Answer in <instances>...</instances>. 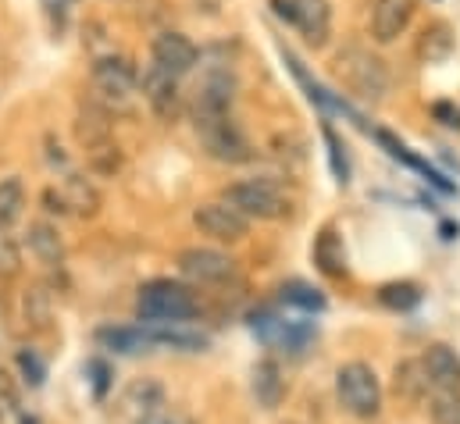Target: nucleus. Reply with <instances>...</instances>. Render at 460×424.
<instances>
[{"label": "nucleus", "mask_w": 460, "mask_h": 424, "mask_svg": "<svg viewBox=\"0 0 460 424\" xmlns=\"http://www.w3.org/2000/svg\"><path fill=\"white\" fill-rule=\"evenodd\" d=\"M235 101V79L229 68H215L208 72L197 90H193V104H190V118L197 121H211V118H226Z\"/></svg>", "instance_id": "nucleus-8"}, {"label": "nucleus", "mask_w": 460, "mask_h": 424, "mask_svg": "<svg viewBox=\"0 0 460 424\" xmlns=\"http://www.w3.org/2000/svg\"><path fill=\"white\" fill-rule=\"evenodd\" d=\"M197 136L204 143V150L215 157V161H226V164H243L253 157V146L250 139L243 136L239 121L226 114V118H211V121H197Z\"/></svg>", "instance_id": "nucleus-7"}, {"label": "nucleus", "mask_w": 460, "mask_h": 424, "mask_svg": "<svg viewBox=\"0 0 460 424\" xmlns=\"http://www.w3.org/2000/svg\"><path fill=\"white\" fill-rule=\"evenodd\" d=\"M432 110H436V114L443 118V125H460V114H457V110H454L450 104H436Z\"/></svg>", "instance_id": "nucleus-38"}, {"label": "nucleus", "mask_w": 460, "mask_h": 424, "mask_svg": "<svg viewBox=\"0 0 460 424\" xmlns=\"http://www.w3.org/2000/svg\"><path fill=\"white\" fill-rule=\"evenodd\" d=\"M25 208V190H22V179L11 175L0 182V228H7Z\"/></svg>", "instance_id": "nucleus-29"}, {"label": "nucleus", "mask_w": 460, "mask_h": 424, "mask_svg": "<svg viewBox=\"0 0 460 424\" xmlns=\"http://www.w3.org/2000/svg\"><path fill=\"white\" fill-rule=\"evenodd\" d=\"M22 424H40L36 418H22Z\"/></svg>", "instance_id": "nucleus-39"}, {"label": "nucleus", "mask_w": 460, "mask_h": 424, "mask_svg": "<svg viewBox=\"0 0 460 424\" xmlns=\"http://www.w3.org/2000/svg\"><path fill=\"white\" fill-rule=\"evenodd\" d=\"M61 197H65V208H68V211L83 214V217L101 211V193H97L83 175H68Z\"/></svg>", "instance_id": "nucleus-26"}, {"label": "nucleus", "mask_w": 460, "mask_h": 424, "mask_svg": "<svg viewBox=\"0 0 460 424\" xmlns=\"http://www.w3.org/2000/svg\"><path fill=\"white\" fill-rule=\"evenodd\" d=\"M250 389H253V396H257V403H261L264 411H275V407L282 403V396H286L282 367H279L271 357L257 360L253 371H250Z\"/></svg>", "instance_id": "nucleus-18"}, {"label": "nucleus", "mask_w": 460, "mask_h": 424, "mask_svg": "<svg viewBox=\"0 0 460 424\" xmlns=\"http://www.w3.org/2000/svg\"><path fill=\"white\" fill-rule=\"evenodd\" d=\"M139 86H143V97H146L150 110H154L161 121H172V118L179 114V83H175V75H168L164 68L150 65V68L139 75Z\"/></svg>", "instance_id": "nucleus-13"}, {"label": "nucleus", "mask_w": 460, "mask_h": 424, "mask_svg": "<svg viewBox=\"0 0 460 424\" xmlns=\"http://www.w3.org/2000/svg\"><path fill=\"white\" fill-rule=\"evenodd\" d=\"M18 371H22V378L32 385V389H40L43 382H47V364L36 357V349H18Z\"/></svg>", "instance_id": "nucleus-34"}, {"label": "nucleus", "mask_w": 460, "mask_h": 424, "mask_svg": "<svg viewBox=\"0 0 460 424\" xmlns=\"http://www.w3.org/2000/svg\"><path fill=\"white\" fill-rule=\"evenodd\" d=\"M250 328H253V335H257L268 349H282V353H289V357L307 353L311 339L318 335V328H314L311 321H289V318H282V314H271V311L253 314Z\"/></svg>", "instance_id": "nucleus-5"}, {"label": "nucleus", "mask_w": 460, "mask_h": 424, "mask_svg": "<svg viewBox=\"0 0 460 424\" xmlns=\"http://www.w3.org/2000/svg\"><path fill=\"white\" fill-rule=\"evenodd\" d=\"M432 421L436 424H460V393L457 389H439L429 400Z\"/></svg>", "instance_id": "nucleus-30"}, {"label": "nucleus", "mask_w": 460, "mask_h": 424, "mask_svg": "<svg viewBox=\"0 0 460 424\" xmlns=\"http://www.w3.org/2000/svg\"><path fill=\"white\" fill-rule=\"evenodd\" d=\"M143 331H146L150 346H172V349H186V353H200L211 346V339L197 328H186V321L182 324H143Z\"/></svg>", "instance_id": "nucleus-19"}, {"label": "nucleus", "mask_w": 460, "mask_h": 424, "mask_svg": "<svg viewBox=\"0 0 460 424\" xmlns=\"http://www.w3.org/2000/svg\"><path fill=\"white\" fill-rule=\"evenodd\" d=\"M314 264H318L325 275H332V278H343L346 275L343 239H340L332 228H325V232L314 239Z\"/></svg>", "instance_id": "nucleus-25"}, {"label": "nucleus", "mask_w": 460, "mask_h": 424, "mask_svg": "<svg viewBox=\"0 0 460 424\" xmlns=\"http://www.w3.org/2000/svg\"><path fill=\"white\" fill-rule=\"evenodd\" d=\"M179 271L182 278L197 282V286H218V282H229L235 275V261L222 250H211V246H190L179 253Z\"/></svg>", "instance_id": "nucleus-10"}, {"label": "nucleus", "mask_w": 460, "mask_h": 424, "mask_svg": "<svg viewBox=\"0 0 460 424\" xmlns=\"http://www.w3.org/2000/svg\"><path fill=\"white\" fill-rule=\"evenodd\" d=\"M22 271V250L7 228H0V278H14Z\"/></svg>", "instance_id": "nucleus-33"}, {"label": "nucleus", "mask_w": 460, "mask_h": 424, "mask_svg": "<svg viewBox=\"0 0 460 424\" xmlns=\"http://www.w3.org/2000/svg\"><path fill=\"white\" fill-rule=\"evenodd\" d=\"M136 83H139V75H136V68L125 57H97V65H93V86H97L93 101L97 104L125 107L128 97L136 93Z\"/></svg>", "instance_id": "nucleus-9"}, {"label": "nucleus", "mask_w": 460, "mask_h": 424, "mask_svg": "<svg viewBox=\"0 0 460 424\" xmlns=\"http://www.w3.org/2000/svg\"><path fill=\"white\" fill-rule=\"evenodd\" d=\"M97 342L104 349H115V353H146L150 349V339L143 328H121V324H108V328H97Z\"/></svg>", "instance_id": "nucleus-24"}, {"label": "nucleus", "mask_w": 460, "mask_h": 424, "mask_svg": "<svg viewBox=\"0 0 460 424\" xmlns=\"http://www.w3.org/2000/svg\"><path fill=\"white\" fill-rule=\"evenodd\" d=\"M378 304L389 311H414L421 304V289L414 282H389L378 289Z\"/></svg>", "instance_id": "nucleus-28"}, {"label": "nucleus", "mask_w": 460, "mask_h": 424, "mask_svg": "<svg viewBox=\"0 0 460 424\" xmlns=\"http://www.w3.org/2000/svg\"><path fill=\"white\" fill-rule=\"evenodd\" d=\"M336 396L343 403L346 414L367 421L382 411V385H378V375L371 364L364 360H349L336 371Z\"/></svg>", "instance_id": "nucleus-3"}, {"label": "nucleus", "mask_w": 460, "mask_h": 424, "mask_svg": "<svg viewBox=\"0 0 460 424\" xmlns=\"http://www.w3.org/2000/svg\"><path fill=\"white\" fill-rule=\"evenodd\" d=\"M336 75L343 79L349 93H357L360 101H371V104L385 101V93H389V86H393L385 61L375 57L371 50L357 47V43H349V47H343V50L336 54Z\"/></svg>", "instance_id": "nucleus-2"}, {"label": "nucleus", "mask_w": 460, "mask_h": 424, "mask_svg": "<svg viewBox=\"0 0 460 424\" xmlns=\"http://www.w3.org/2000/svg\"><path fill=\"white\" fill-rule=\"evenodd\" d=\"M421 364H425V375H429L432 393H439V389H457L460 393V357L454 346L432 342V346L425 349Z\"/></svg>", "instance_id": "nucleus-15"}, {"label": "nucleus", "mask_w": 460, "mask_h": 424, "mask_svg": "<svg viewBox=\"0 0 460 424\" xmlns=\"http://www.w3.org/2000/svg\"><path fill=\"white\" fill-rule=\"evenodd\" d=\"M322 136H325V146H329V164H332V175H336V182H340V186H346V182H349V161H346L343 139L336 136V128H332V125H325V128H322Z\"/></svg>", "instance_id": "nucleus-31"}, {"label": "nucleus", "mask_w": 460, "mask_h": 424, "mask_svg": "<svg viewBox=\"0 0 460 424\" xmlns=\"http://www.w3.org/2000/svg\"><path fill=\"white\" fill-rule=\"evenodd\" d=\"M25 243H29V250H32V257H36L40 264H47V268H58V264L65 261V243H61V235H58L54 225H43V221L29 225Z\"/></svg>", "instance_id": "nucleus-22"}, {"label": "nucleus", "mask_w": 460, "mask_h": 424, "mask_svg": "<svg viewBox=\"0 0 460 424\" xmlns=\"http://www.w3.org/2000/svg\"><path fill=\"white\" fill-rule=\"evenodd\" d=\"M90 164H93V172H101V175H115L118 168H121V154H118L115 139L104 143V146H97V150H90Z\"/></svg>", "instance_id": "nucleus-35"}, {"label": "nucleus", "mask_w": 460, "mask_h": 424, "mask_svg": "<svg viewBox=\"0 0 460 424\" xmlns=\"http://www.w3.org/2000/svg\"><path fill=\"white\" fill-rule=\"evenodd\" d=\"M43 204H47V211H50V214H68V208H65V197H61L58 190H43Z\"/></svg>", "instance_id": "nucleus-37"}, {"label": "nucleus", "mask_w": 460, "mask_h": 424, "mask_svg": "<svg viewBox=\"0 0 460 424\" xmlns=\"http://www.w3.org/2000/svg\"><path fill=\"white\" fill-rule=\"evenodd\" d=\"M454 29L447 22H432L425 32H421V43H418V57L425 65H436V61H447L454 54Z\"/></svg>", "instance_id": "nucleus-23"}, {"label": "nucleus", "mask_w": 460, "mask_h": 424, "mask_svg": "<svg viewBox=\"0 0 460 424\" xmlns=\"http://www.w3.org/2000/svg\"><path fill=\"white\" fill-rule=\"evenodd\" d=\"M375 139H378V143H382V146L389 150V157H393V161H403L407 168L421 172V175H425V182H432V186H436L439 193H447V197H454V193H457V186H454V182H447V175H439V172H436L432 164H425L421 157H414V154H411V150H407V146H403L400 139H393L389 132H375Z\"/></svg>", "instance_id": "nucleus-21"}, {"label": "nucleus", "mask_w": 460, "mask_h": 424, "mask_svg": "<svg viewBox=\"0 0 460 424\" xmlns=\"http://www.w3.org/2000/svg\"><path fill=\"white\" fill-rule=\"evenodd\" d=\"M279 296H282V304H289V307H296V311H304V314H322V311H325V296H322L314 286L300 282V278L286 282V286L279 289Z\"/></svg>", "instance_id": "nucleus-27"}, {"label": "nucleus", "mask_w": 460, "mask_h": 424, "mask_svg": "<svg viewBox=\"0 0 460 424\" xmlns=\"http://www.w3.org/2000/svg\"><path fill=\"white\" fill-rule=\"evenodd\" d=\"M271 7L311 47H322L329 40V32H332V4L329 0H271Z\"/></svg>", "instance_id": "nucleus-6"}, {"label": "nucleus", "mask_w": 460, "mask_h": 424, "mask_svg": "<svg viewBox=\"0 0 460 424\" xmlns=\"http://www.w3.org/2000/svg\"><path fill=\"white\" fill-rule=\"evenodd\" d=\"M75 139L86 146V154L111 143V110L97 101H83L75 114Z\"/></svg>", "instance_id": "nucleus-16"}, {"label": "nucleus", "mask_w": 460, "mask_h": 424, "mask_svg": "<svg viewBox=\"0 0 460 424\" xmlns=\"http://www.w3.org/2000/svg\"><path fill=\"white\" fill-rule=\"evenodd\" d=\"M193 225H197L204 235L218 239V243H243L246 232H250V221H246L243 214L232 211L229 204H222V200L200 204V208L193 211Z\"/></svg>", "instance_id": "nucleus-11"}, {"label": "nucleus", "mask_w": 460, "mask_h": 424, "mask_svg": "<svg viewBox=\"0 0 460 424\" xmlns=\"http://www.w3.org/2000/svg\"><path fill=\"white\" fill-rule=\"evenodd\" d=\"M136 318L143 324H182V321L197 318V296L182 282L154 278V282L139 286Z\"/></svg>", "instance_id": "nucleus-1"}, {"label": "nucleus", "mask_w": 460, "mask_h": 424, "mask_svg": "<svg viewBox=\"0 0 460 424\" xmlns=\"http://www.w3.org/2000/svg\"><path fill=\"white\" fill-rule=\"evenodd\" d=\"M150 54H154V65L157 68H164L168 75H186V72H193V65H197V47H193V40L190 36H182V32H157L154 36V43H150Z\"/></svg>", "instance_id": "nucleus-12"}, {"label": "nucleus", "mask_w": 460, "mask_h": 424, "mask_svg": "<svg viewBox=\"0 0 460 424\" xmlns=\"http://www.w3.org/2000/svg\"><path fill=\"white\" fill-rule=\"evenodd\" d=\"M222 204H229L235 214H243L246 221H275L289 211L286 197L268 182V179H246V182H232L222 190Z\"/></svg>", "instance_id": "nucleus-4"}, {"label": "nucleus", "mask_w": 460, "mask_h": 424, "mask_svg": "<svg viewBox=\"0 0 460 424\" xmlns=\"http://www.w3.org/2000/svg\"><path fill=\"white\" fill-rule=\"evenodd\" d=\"M393 393H396L403 403H421V400L432 393L421 357H407V360H400V364L393 367Z\"/></svg>", "instance_id": "nucleus-20"}, {"label": "nucleus", "mask_w": 460, "mask_h": 424, "mask_svg": "<svg viewBox=\"0 0 460 424\" xmlns=\"http://www.w3.org/2000/svg\"><path fill=\"white\" fill-rule=\"evenodd\" d=\"M411 14H414V0H375V11H371V36H375L378 43H393L396 36L407 32Z\"/></svg>", "instance_id": "nucleus-14"}, {"label": "nucleus", "mask_w": 460, "mask_h": 424, "mask_svg": "<svg viewBox=\"0 0 460 424\" xmlns=\"http://www.w3.org/2000/svg\"><path fill=\"white\" fill-rule=\"evenodd\" d=\"M121 407H125V414H128L132 421H150V418L161 414V407H164V389H161V382H154V378L132 382V385L125 389V396H121Z\"/></svg>", "instance_id": "nucleus-17"}, {"label": "nucleus", "mask_w": 460, "mask_h": 424, "mask_svg": "<svg viewBox=\"0 0 460 424\" xmlns=\"http://www.w3.org/2000/svg\"><path fill=\"white\" fill-rule=\"evenodd\" d=\"M25 321H32L36 328H47L50 324V293L43 286H32L25 293Z\"/></svg>", "instance_id": "nucleus-32"}, {"label": "nucleus", "mask_w": 460, "mask_h": 424, "mask_svg": "<svg viewBox=\"0 0 460 424\" xmlns=\"http://www.w3.org/2000/svg\"><path fill=\"white\" fill-rule=\"evenodd\" d=\"M90 375H93V396L97 400H104L108 396V389H111V367L104 364V360H90V367H86Z\"/></svg>", "instance_id": "nucleus-36"}]
</instances>
